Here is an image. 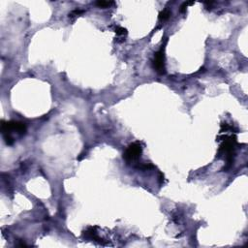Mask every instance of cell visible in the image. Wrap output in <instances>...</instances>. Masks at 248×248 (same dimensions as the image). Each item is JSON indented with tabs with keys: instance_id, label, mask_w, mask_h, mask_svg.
Instances as JSON below:
<instances>
[{
	"instance_id": "obj_4",
	"label": "cell",
	"mask_w": 248,
	"mask_h": 248,
	"mask_svg": "<svg viewBox=\"0 0 248 248\" xmlns=\"http://www.w3.org/2000/svg\"><path fill=\"white\" fill-rule=\"evenodd\" d=\"M95 4H96V6H98L99 8H103V9H105V8H110L111 6L114 5L115 3L114 1H97Z\"/></svg>"
},
{
	"instance_id": "obj_3",
	"label": "cell",
	"mask_w": 248,
	"mask_h": 248,
	"mask_svg": "<svg viewBox=\"0 0 248 248\" xmlns=\"http://www.w3.org/2000/svg\"><path fill=\"white\" fill-rule=\"evenodd\" d=\"M170 12L168 9L163 10L162 12H160V14H159V17H158L159 21L164 22L166 21H168L169 18H170Z\"/></svg>"
},
{
	"instance_id": "obj_7",
	"label": "cell",
	"mask_w": 248,
	"mask_h": 248,
	"mask_svg": "<svg viewBox=\"0 0 248 248\" xmlns=\"http://www.w3.org/2000/svg\"><path fill=\"white\" fill-rule=\"evenodd\" d=\"M83 13V10H74V11H72L71 13L69 14L68 17L69 18H75V17H78V16L81 15Z\"/></svg>"
},
{
	"instance_id": "obj_2",
	"label": "cell",
	"mask_w": 248,
	"mask_h": 248,
	"mask_svg": "<svg viewBox=\"0 0 248 248\" xmlns=\"http://www.w3.org/2000/svg\"><path fill=\"white\" fill-rule=\"evenodd\" d=\"M153 67L156 70V72L160 75L166 73V66H165V50L164 48H162L154 54L153 60Z\"/></svg>"
},
{
	"instance_id": "obj_1",
	"label": "cell",
	"mask_w": 248,
	"mask_h": 248,
	"mask_svg": "<svg viewBox=\"0 0 248 248\" xmlns=\"http://www.w3.org/2000/svg\"><path fill=\"white\" fill-rule=\"evenodd\" d=\"M142 147L140 142H135L129 145L123 153V159L127 163H136L141 158Z\"/></svg>"
},
{
	"instance_id": "obj_6",
	"label": "cell",
	"mask_w": 248,
	"mask_h": 248,
	"mask_svg": "<svg viewBox=\"0 0 248 248\" xmlns=\"http://www.w3.org/2000/svg\"><path fill=\"white\" fill-rule=\"evenodd\" d=\"M193 4H194L193 1H191V2H189V1H188V2H184V3L180 6L179 12H180V13H184V12H186V9H187V7L190 6V5H193Z\"/></svg>"
},
{
	"instance_id": "obj_5",
	"label": "cell",
	"mask_w": 248,
	"mask_h": 248,
	"mask_svg": "<svg viewBox=\"0 0 248 248\" xmlns=\"http://www.w3.org/2000/svg\"><path fill=\"white\" fill-rule=\"evenodd\" d=\"M114 32L116 33L117 36H126L127 35L126 28H124V27H121V26H116L114 28Z\"/></svg>"
}]
</instances>
